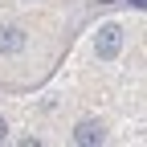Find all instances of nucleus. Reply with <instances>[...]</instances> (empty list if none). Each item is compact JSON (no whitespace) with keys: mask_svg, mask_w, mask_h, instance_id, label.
<instances>
[{"mask_svg":"<svg viewBox=\"0 0 147 147\" xmlns=\"http://www.w3.org/2000/svg\"><path fill=\"white\" fill-rule=\"evenodd\" d=\"M119 49H123V29H119V25H102L98 37H94V53H98V61H115Z\"/></svg>","mask_w":147,"mask_h":147,"instance_id":"1","label":"nucleus"},{"mask_svg":"<svg viewBox=\"0 0 147 147\" xmlns=\"http://www.w3.org/2000/svg\"><path fill=\"white\" fill-rule=\"evenodd\" d=\"M74 143H82V147L102 143V127L98 123H78V127H74Z\"/></svg>","mask_w":147,"mask_h":147,"instance_id":"2","label":"nucleus"},{"mask_svg":"<svg viewBox=\"0 0 147 147\" xmlns=\"http://www.w3.org/2000/svg\"><path fill=\"white\" fill-rule=\"evenodd\" d=\"M21 49H25L21 29H0V53H21Z\"/></svg>","mask_w":147,"mask_h":147,"instance_id":"3","label":"nucleus"},{"mask_svg":"<svg viewBox=\"0 0 147 147\" xmlns=\"http://www.w3.org/2000/svg\"><path fill=\"white\" fill-rule=\"evenodd\" d=\"M4 135H8V127H4V119H0V143H4Z\"/></svg>","mask_w":147,"mask_h":147,"instance_id":"4","label":"nucleus"},{"mask_svg":"<svg viewBox=\"0 0 147 147\" xmlns=\"http://www.w3.org/2000/svg\"><path fill=\"white\" fill-rule=\"evenodd\" d=\"M98 4H115V0H98Z\"/></svg>","mask_w":147,"mask_h":147,"instance_id":"5","label":"nucleus"}]
</instances>
